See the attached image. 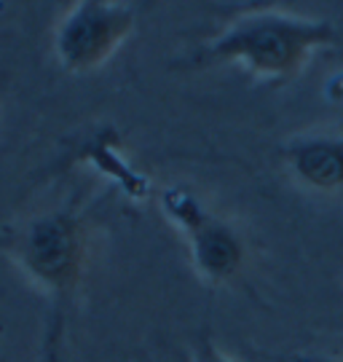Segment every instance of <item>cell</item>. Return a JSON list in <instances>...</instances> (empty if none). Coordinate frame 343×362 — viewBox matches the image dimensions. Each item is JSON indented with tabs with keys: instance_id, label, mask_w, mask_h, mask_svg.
<instances>
[{
	"instance_id": "cell-1",
	"label": "cell",
	"mask_w": 343,
	"mask_h": 362,
	"mask_svg": "<svg viewBox=\"0 0 343 362\" xmlns=\"http://www.w3.org/2000/svg\"><path fill=\"white\" fill-rule=\"evenodd\" d=\"M335 30L325 19L301 13L263 8L233 19L215 40L207 43L204 59L236 62L257 78H287L314 57V52L330 46Z\"/></svg>"
},
{
	"instance_id": "cell-2",
	"label": "cell",
	"mask_w": 343,
	"mask_h": 362,
	"mask_svg": "<svg viewBox=\"0 0 343 362\" xmlns=\"http://www.w3.org/2000/svg\"><path fill=\"white\" fill-rule=\"evenodd\" d=\"M161 209L185 233L196 272L207 282H228L242 269L244 242L236 226L215 215L191 188L172 185L161 191Z\"/></svg>"
},
{
	"instance_id": "cell-3",
	"label": "cell",
	"mask_w": 343,
	"mask_h": 362,
	"mask_svg": "<svg viewBox=\"0 0 343 362\" xmlns=\"http://www.w3.org/2000/svg\"><path fill=\"white\" fill-rule=\"evenodd\" d=\"M134 11L121 3H76L54 33V52L67 70H94L127 40Z\"/></svg>"
},
{
	"instance_id": "cell-4",
	"label": "cell",
	"mask_w": 343,
	"mask_h": 362,
	"mask_svg": "<svg viewBox=\"0 0 343 362\" xmlns=\"http://www.w3.org/2000/svg\"><path fill=\"white\" fill-rule=\"evenodd\" d=\"M19 263L38 285L49 287L51 293L70 290L83 266L81 223L67 212L38 218L22 236Z\"/></svg>"
},
{
	"instance_id": "cell-5",
	"label": "cell",
	"mask_w": 343,
	"mask_h": 362,
	"mask_svg": "<svg viewBox=\"0 0 343 362\" xmlns=\"http://www.w3.org/2000/svg\"><path fill=\"white\" fill-rule=\"evenodd\" d=\"M284 158L306 185L319 191L343 188V134H306L284 148Z\"/></svg>"
},
{
	"instance_id": "cell-6",
	"label": "cell",
	"mask_w": 343,
	"mask_h": 362,
	"mask_svg": "<svg viewBox=\"0 0 343 362\" xmlns=\"http://www.w3.org/2000/svg\"><path fill=\"white\" fill-rule=\"evenodd\" d=\"M193 362H239L233 360L231 354H226L223 349H217L215 344H202L199 349H196V354H193Z\"/></svg>"
},
{
	"instance_id": "cell-7",
	"label": "cell",
	"mask_w": 343,
	"mask_h": 362,
	"mask_svg": "<svg viewBox=\"0 0 343 362\" xmlns=\"http://www.w3.org/2000/svg\"><path fill=\"white\" fill-rule=\"evenodd\" d=\"M295 362H343L341 357H327V354H303L295 357Z\"/></svg>"
}]
</instances>
